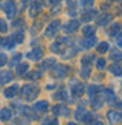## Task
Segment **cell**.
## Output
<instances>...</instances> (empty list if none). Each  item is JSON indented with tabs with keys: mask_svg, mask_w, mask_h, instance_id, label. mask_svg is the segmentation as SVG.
I'll return each instance as SVG.
<instances>
[{
	"mask_svg": "<svg viewBox=\"0 0 122 125\" xmlns=\"http://www.w3.org/2000/svg\"><path fill=\"white\" fill-rule=\"evenodd\" d=\"M0 44H1V39H0Z\"/></svg>",
	"mask_w": 122,
	"mask_h": 125,
	"instance_id": "obj_43",
	"label": "cell"
},
{
	"mask_svg": "<svg viewBox=\"0 0 122 125\" xmlns=\"http://www.w3.org/2000/svg\"><path fill=\"white\" fill-rule=\"evenodd\" d=\"M54 64H55V60L54 58H47V60H44V64L41 65L43 67V70H48V68H51V67H54Z\"/></svg>",
	"mask_w": 122,
	"mask_h": 125,
	"instance_id": "obj_31",
	"label": "cell"
},
{
	"mask_svg": "<svg viewBox=\"0 0 122 125\" xmlns=\"http://www.w3.org/2000/svg\"><path fill=\"white\" fill-rule=\"evenodd\" d=\"M53 112L55 115H62V117H70V114H71V111L70 108H67L65 105H54L53 107Z\"/></svg>",
	"mask_w": 122,
	"mask_h": 125,
	"instance_id": "obj_9",
	"label": "cell"
},
{
	"mask_svg": "<svg viewBox=\"0 0 122 125\" xmlns=\"http://www.w3.org/2000/svg\"><path fill=\"white\" fill-rule=\"evenodd\" d=\"M7 30H9V26H7V23H6V20H3V19L0 17V31H1V33H7Z\"/></svg>",
	"mask_w": 122,
	"mask_h": 125,
	"instance_id": "obj_36",
	"label": "cell"
},
{
	"mask_svg": "<svg viewBox=\"0 0 122 125\" xmlns=\"http://www.w3.org/2000/svg\"><path fill=\"white\" fill-rule=\"evenodd\" d=\"M78 29H80V21L78 20H70L68 23H67V26L64 27V30H65V33H70V34H72V33H75V31H78Z\"/></svg>",
	"mask_w": 122,
	"mask_h": 125,
	"instance_id": "obj_10",
	"label": "cell"
},
{
	"mask_svg": "<svg viewBox=\"0 0 122 125\" xmlns=\"http://www.w3.org/2000/svg\"><path fill=\"white\" fill-rule=\"evenodd\" d=\"M54 87H55V85H53V84H50V85H48V87H47V88H48V90H53V88H54Z\"/></svg>",
	"mask_w": 122,
	"mask_h": 125,
	"instance_id": "obj_42",
	"label": "cell"
},
{
	"mask_svg": "<svg viewBox=\"0 0 122 125\" xmlns=\"http://www.w3.org/2000/svg\"><path fill=\"white\" fill-rule=\"evenodd\" d=\"M91 73H92V68L90 65H82V70H81V77L82 78L88 80V78L91 77Z\"/></svg>",
	"mask_w": 122,
	"mask_h": 125,
	"instance_id": "obj_25",
	"label": "cell"
},
{
	"mask_svg": "<svg viewBox=\"0 0 122 125\" xmlns=\"http://www.w3.org/2000/svg\"><path fill=\"white\" fill-rule=\"evenodd\" d=\"M13 39L16 40V43H17V44L23 43V41H24V30H19L17 33H14V34H13Z\"/></svg>",
	"mask_w": 122,
	"mask_h": 125,
	"instance_id": "obj_28",
	"label": "cell"
},
{
	"mask_svg": "<svg viewBox=\"0 0 122 125\" xmlns=\"http://www.w3.org/2000/svg\"><path fill=\"white\" fill-rule=\"evenodd\" d=\"M111 73L114 74V75H116V77H121L122 75V67L119 65V64H116V62H114V65H111Z\"/></svg>",
	"mask_w": 122,
	"mask_h": 125,
	"instance_id": "obj_24",
	"label": "cell"
},
{
	"mask_svg": "<svg viewBox=\"0 0 122 125\" xmlns=\"http://www.w3.org/2000/svg\"><path fill=\"white\" fill-rule=\"evenodd\" d=\"M43 122H44V124H58V121H57V119H53V118H46Z\"/></svg>",
	"mask_w": 122,
	"mask_h": 125,
	"instance_id": "obj_39",
	"label": "cell"
},
{
	"mask_svg": "<svg viewBox=\"0 0 122 125\" xmlns=\"http://www.w3.org/2000/svg\"><path fill=\"white\" fill-rule=\"evenodd\" d=\"M11 81H13V74H11V71H3V73H0V84H1V85L9 84V83H11Z\"/></svg>",
	"mask_w": 122,
	"mask_h": 125,
	"instance_id": "obj_13",
	"label": "cell"
},
{
	"mask_svg": "<svg viewBox=\"0 0 122 125\" xmlns=\"http://www.w3.org/2000/svg\"><path fill=\"white\" fill-rule=\"evenodd\" d=\"M60 27H61V24H60L58 20L51 21V23L48 24V27L46 29V36H48V37H54V36L60 31Z\"/></svg>",
	"mask_w": 122,
	"mask_h": 125,
	"instance_id": "obj_6",
	"label": "cell"
},
{
	"mask_svg": "<svg viewBox=\"0 0 122 125\" xmlns=\"http://www.w3.org/2000/svg\"><path fill=\"white\" fill-rule=\"evenodd\" d=\"M97 43H98V39L92 34V36H88L85 40H81L80 41V46L84 47V48H92L94 46H97Z\"/></svg>",
	"mask_w": 122,
	"mask_h": 125,
	"instance_id": "obj_8",
	"label": "cell"
},
{
	"mask_svg": "<svg viewBox=\"0 0 122 125\" xmlns=\"http://www.w3.org/2000/svg\"><path fill=\"white\" fill-rule=\"evenodd\" d=\"M21 1H23V4H29L30 3V0H21Z\"/></svg>",
	"mask_w": 122,
	"mask_h": 125,
	"instance_id": "obj_41",
	"label": "cell"
},
{
	"mask_svg": "<svg viewBox=\"0 0 122 125\" xmlns=\"http://www.w3.org/2000/svg\"><path fill=\"white\" fill-rule=\"evenodd\" d=\"M38 94H40V88L36 84H26L21 88V97H23L24 100H27V101L34 100Z\"/></svg>",
	"mask_w": 122,
	"mask_h": 125,
	"instance_id": "obj_1",
	"label": "cell"
},
{
	"mask_svg": "<svg viewBox=\"0 0 122 125\" xmlns=\"http://www.w3.org/2000/svg\"><path fill=\"white\" fill-rule=\"evenodd\" d=\"M107 67V61L104 60V58H101V60H97V68H98L99 71H102L104 68Z\"/></svg>",
	"mask_w": 122,
	"mask_h": 125,
	"instance_id": "obj_37",
	"label": "cell"
},
{
	"mask_svg": "<svg viewBox=\"0 0 122 125\" xmlns=\"http://www.w3.org/2000/svg\"><path fill=\"white\" fill-rule=\"evenodd\" d=\"M6 64H7V55L4 53H0V67H3Z\"/></svg>",
	"mask_w": 122,
	"mask_h": 125,
	"instance_id": "obj_38",
	"label": "cell"
},
{
	"mask_svg": "<svg viewBox=\"0 0 122 125\" xmlns=\"http://www.w3.org/2000/svg\"><path fill=\"white\" fill-rule=\"evenodd\" d=\"M116 43H118V46L119 47H122V33L116 36Z\"/></svg>",
	"mask_w": 122,
	"mask_h": 125,
	"instance_id": "obj_40",
	"label": "cell"
},
{
	"mask_svg": "<svg viewBox=\"0 0 122 125\" xmlns=\"http://www.w3.org/2000/svg\"><path fill=\"white\" fill-rule=\"evenodd\" d=\"M84 112H85V108L84 107H78L75 111V119L77 121H81V118H82V115H84Z\"/></svg>",
	"mask_w": 122,
	"mask_h": 125,
	"instance_id": "obj_35",
	"label": "cell"
},
{
	"mask_svg": "<svg viewBox=\"0 0 122 125\" xmlns=\"http://www.w3.org/2000/svg\"><path fill=\"white\" fill-rule=\"evenodd\" d=\"M29 62H21V64H17V74L19 75H24V74H27V71H29Z\"/></svg>",
	"mask_w": 122,
	"mask_h": 125,
	"instance_id": "obj_18",
	"label": "cell"
},
{
	"mask_svg": "<svg viewBox=\"0 0 122 125\" xmlns=\"http://www.w3.org/2000/svg\"><path fill=\"white\" fill-rule=\"evenodd\" d=\"M108 50H109V44H108L107 41H102V43H99L98 46H97V51H98L99 54H105Z\"/></svg>",
	"mask_w": 122,
	"mask_h": 125,
	"instance_id": "obj_23",
	"label": "cell"
},
{
	"mask_svg": "<svg viewBox=\"0 0 122 125\" xmlns=\"http://www.w3.org/2000/svg\"><path fill=\"white\" fill-rule=\"evenodd\" d=\"M95 31H97V29L94 26H85L84 29H82V34H84L85 37H88V36L95 34Z\"/></svg>",
	"mask_w": 122,
	"mask_h": 125,
	"instance_id": "obj_27",
	"label": "cell"
},
{
	"mask_svg": "<svg viewBox=\"0 0 122 125\" xmlns=\"http://www.w3.org/2000/svg\"><path fill=\"white\" fill-rule=\"evenodd\" d=\"M40 11H41V4H40V3H34L33 7L30 9V17L36 19V16H38Z\"/></svg>",
	"mask_w": 122,
	"mask_h": 125,
	"instance_id": "obj_22",
	"label": "cell"
},
{
	"mask_svg": "<svg viewBox=\"0 0 122 125\" xmlns=\"http://www.w3.org/2000/svg\"><path fill=\"white\" fill-rule=\"evenodd\" d=\"M23 58V54H16L13 58H11V62H10V65L11 67H17V64L20 62V60Z\"/></svg>",
	"mask_w": 122,
	"mask_h": 125,
	"instance_id": "obj_34",
	"label": "cell"
},
{
	"mask_svg": "<svg viewBox=\"0 0 122 125\" xmlns=\"http://www.w3.org/2000/svg\"><path fill=\"white\" fill-rule=\"evenodd\" d=\"M107 118L109 119V122L111 124H115V122H119L122 119V115L119 114V112H116V111H108V114H107Z\"/></svg>",
	"mask_w": 122,
	"mask_h": 125,
	"instance_id": "obj_14",
	"label": "cell"
},
{
	"mask_svg": "<svg viewBox=\"0 0 122 125\" xmlns=\"http://www.w3.org/2000/svg\"><path fill=\"white\" fill-rule=\"evenodd\" d=\"M112 20V14H104L101 17H97V24L98 26H107Z\"/></svg>",
	"mask_w": 122,
	"mask_h": 125,
	"instance_id": "obj_17",
	"label": "cell"
},
{
	"mask_svg": "<svg viewBox=\"0 0 122 125\" xmlns=\"http://www.w3.org/2000/svg\"><path fill=\"white\" fill-rule=\"evenodd\" d=\"M70 90H71L72 97H81L85 91V87H84V84L78 83L77 80H72L71 81V85H70Z\"/></svg>",
	"mask_w": 122,
	"mask_h": 125,
	"instance_id": "obj_2",
	"label": "cell"
},
{
	"mask_svg": "<svg viewBox=\"0 0 122 125\" xmlns=\"http://www.w3.org/2000/svg\"><path fill=\"white\" fill-rule=\"evenodd\" d=\"M122 29V23H114L111 26V29L108 30V34L109 36H115V34H118Z\"/></svg>",
	"mask_w": 122,
	"mask_h": 125,
	"instance_id": "obj_21",
	"label": "cell"
},
{
	"mask_svg": "<svg viewBox=\"0 0 122 125\" xmlns=\"http://www.w3.org/2000/svg\"><path fill=\"white\" fill-rule=\"evenodd\" d=\"M111 60H114L115 62H118V61H121L122 60V51H114V53H111Z\"/></svg>",
	"mask_w": 122,
	"mask_h": 125,
	"instance_id": "obj_32",
	"label": "cell"
},
{
	"mask_svg": "<svg viewBox=\"0 0 122 125\" xmlns=\"http://www.w3.org/2000/svg\"><path fill=\"white\" fill-rule=\"evenodd\" d=\"M101 98L104 100L105 102H109V104H114V102H116V95H115V93L111 90V88H102L101 91Z\"/></svg>",
	"mask_w": 122,
	"mask_h": 125,
	"instance_id": "obj_3",
	"label": "cell"
},
{
	"mask_svg": "<svg viewBox=\"0 0 122 125\" xmlns=\"http://www.w3.org/2000/svg\"><path fill=\"white\" fill-rule=\"evenodd\" d=\"M48 107H50L48 101H37L33 105V111H36V112H46L48 109Z\"/></svg>",
	"mask_w": 122,
	"mask_h": 125,
	"instance_id": "obj_11",
	"label": "cell"
},
{
	"mask_svg": "<svg viewBox=\"0 0 122 125\" xmlns=\"http://www.w3.org/2000/svg\"><path fill=\"white\" fill-rule=\"evenodd\" d=\"M81 122H87V124H92L94 122V115H92L91 112H87L85 111L82 118H81Z\"/></svg>",
	"mask_w": 122,
	"mask_h": 125,
	"instance_id": "obj_29",
	"label": "cell"
},
{
	"mask_svg": "<svg viewBox=\"0 0 122 125\" xmlns=\"http://www.w3.org/2000/svg\"><path fill=\"white\" fill-rule=\"evenodd\" d=\"M67 74H68V67H65L62 64H54L53 75L55 78H64Z\"/></svg>",
	"mask_w": 122,
	"mask_h": 125,
	"instance_id": "obj_7",
	"label": "cell"
},
{
	"mask_svg": "<svg viewBox=\"0 0 122 125\" xmlns=\"http://www.w3.org/2000/svg\"><path fill=\"white\" fill-rule=\"evenodd\" d=\"M1 9H3V11L6 13V16H7L9 19H14L16 16H17V7H16L14 3H11V1L1 4Z\"/></svg>",
	"mask_w": 122,
	"mask_h": 125,
	"instance_id": "obj_4",
	"label": "cell"
},
{
	"mask_svg": "<svg viewBox=\"0 0 122 125\" xmlns=\"http://www.w3.org/2000/svg\"><path fill=\"white\" fill-rule=\"evenodd\" d=\"M43 55H44V48L43 47H38V48H33L31 51H29L26 57L31 60V61H38V60H41L43 58Z\"/></svg>",
	"mask_w": 122,
	"mask_h": 125,
	"instance_id": "obj_5",
	"label": "cell"
},
{
	"mask_svg": "<svg viewBox=\"0 0 122 125\" xmlns=\"http://www.w3.org/2000/svg\"><path fill=\"white\" fill-rule=\"evenodd\" d=\"M95 17H97V11L92 10V9H90L88 13H84V14H82L81 20H82V21H91L92 19H95Z\"/></svg>",
	"mask_w": 122,
	"mask_h": 125,
	"instance_id": "obj_19",
	"label": "cell"
},
{
	"mask_svg": "<svg viewBox=\"0 0 122 125\" xmlns=\"http://www.w3.org/2000/svg\"><path fill=\"white\" fill-rule=\"evenodd\" d=\"M80 3L82 9H92L94 6V0H80Z\"/></svg>",
	"mask_w": 122,
	"mask_h": 125,
	"instance_id": "obj_33",
	"label": "cell"
},
{
	"mask_svg": "<svg viewBox=\"0 0 122 125\" xmlns=\"http://www.w3.org/2000/svg\"><path fill=\"white\" fill-rule=\"evenodd\" d=\"M101 90H102V87H99V85H91V87H90V90H88V95H90V98H92V97H97Z\"/></svg>",
	"mask_w": 122,
	"mask_h": 125,
	"instance_id": "obj_26",
	"label": "cell"
},
{
	"mask_svg": "<svg viewBox=\"0 0 122 125\" xmlns=\"http://www.w3.org/2000/svg\"><path fill=\"white\" fill-rule=\"evenodd\" d=\"M54 98L58 100V101H65V100H68V93H67V90H65V88H60V91H57V93L54 94Z\"/></svg>",
	"mask_w": 122,
	"mask_h": 125,
	"instance_id": "obj_16",
	"label": "cell"
},
{
	"mask_svg": "<svg viewBox=\"0 0 122 125\" xmlns=\"http://www.w3.org/2000/svg\"><path fill=\"white\" fill-rule=\"evenodd\" d=\"M91 100V104H92V108H95V109H99L101 107H102V102H104V100L101 98V97H92V98H90Z\"/></svg>",
	"mask_w": 122,
	"mask_h": 125,
	"instance_id": "obj_20",
	"label": "cell"
},
{
	"mask_svg": "<svg viewBox=\"0 0 122 125\" xmlns=\"http://www.w3.org/2000/svg\"><path fill=\"white\" fill-rule=\"evenodd\" d=\"M9 119H11V109L10 108H1L0 111V121L6 122Z\"/></svg>",
	"mask_w": 122,
	"mask_h": 125,
	"instance_id": "obj_15",
	"label": "cell"
},
{
	"mask_svg": "<svg viewBox=\"0 0 122 125\" xmlns=\"http://www.w3.org/2000/svg\"><path fill=\"white\" fill-rule=\"evenodd\" d=\"M17 91H19V85L13 84L11 87H9V88L4 90V97L9 98V100H11V98H14L16 95H17Z\"/></svg>",
	"mask_w": 122,
	"mask_h": 125,
	"instance_id": "obj_12",
	"label": "cell"
},
{
	"mask_svg": "<svg viewBox=\"0 0 122 125\" xmlns=\"http://www.w3.org/2000/svg\"><path fill=\"white\" fill-rule=\"evenodd\" d=\"M62 46H64V44H62V43H54L53 46H51V51H53V53H55V54H61V53H62Z\"/></svg>",
	"mask_w": 122,
	"mask_h": 125,
	"instance_id": "obj_30",
	"label": "cell"
}]
</instances>
